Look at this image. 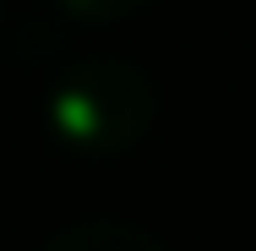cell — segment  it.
I'll return each mask as SVG.
<instances>
[{
	"mask_svg": "<svg viewBox=\"0 0 256 251\" xmlns=\"http://www.w3.org/2000/svg\"><path fill=\"white\" fill-rule=\"evenodd\" d=\"M153 77L131 60H82L50 88V126L66 148L114 158L136 148L153 126Z\"/></svg>",
	"mask_w": 256,
	"mask_h": 251,
	"instance_id": "obj_1",
	"label": "cell"
},
{
	"mask_svg": "<svg viewBox=\"0 0 256 251\" xmlns=\"http://www.w3.org/2000/svg\"><path fill=\"white\" fill-rule=\"evenodd\" d=\"M44 251H164V246H158L142 224H126V218H88V224L60 229Z\"/></svg>",
	"mask_w": 256,
	"mask_h": 251,
	"instance_id": "obj_2",
	"label": "cell"
},
{
	"mask_svg": "<svg viewBox=\"0 0 256 251\" xmlns=\"http://www.w3.org/2000/svg\"><path fill=\"white\" fill-rule=\"evenodd\" d=\"M71 17H82V22H120V17H131V11H142L148 0H60Z\"/></svg>",
	"mask_w": 256,
	"mask_h": 251,
	"instance_id": "obj_3",
	"label": "cell"
},
{
	"mask_svg": "<svg viewBox=\"0 0 256 251\" xmlns=\"http://www.w3.org/2000/svg\"><path fill=\"white\" fill-rule=\"evenodd\" d=\"M0 22H6V6H0Z\"/></svg>",
	"mask_w": 256,
	"mask_h": 251,
	"instance_id": "obj_4",
	"label": "cell"
}]
</instances>
